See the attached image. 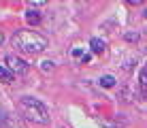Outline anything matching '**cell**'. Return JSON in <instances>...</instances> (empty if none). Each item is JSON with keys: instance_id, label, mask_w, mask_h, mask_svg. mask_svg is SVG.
<instances>
[{"instance_id": "obj_10", "label": "cell", "mask_w": 147, "mask_h": 128, "mask_svg": "<svg viewBox=\"0 0 147 128\" xmlns=\"http://www.w3.org/2000/svg\"><path fill=\"white\" fill-rule=\"evenodd\" d=\"M79 60H81V64H88L90 60H92V56H90V54H83V56H81Z\"/></svg>"}, {"instance_id": "obj_8", "label": "cell", "mask_w": 147, "mask_h": 128, "mask_svg": "<svg viewBox=\"0 0 147 128\" xmlns=\"http://www.w3.org/2000/svg\"><path fill=\"white\" fill-rule=\"evenodd\" d=\"M139 83H141V88H143V90H147V66L141 68V73H139Z\"/></svg>"}, {"instance_id": "obj_9", "label": "cell", "mask_w": 147, "mask_h": 128, "mask_svg": "<svg viewBox=\"0 0 147 128\" xmlns=\"http://www.w3.org/2000/svg\"><path fill=\"white\" fill-rule=\"evenodd\" d=\"M126 41H130V43H136V41H139V34L128 32V34H126Z\"/></svg>"}, {"instance_id": "obj_4", "label": "cell", "mask_w": 147, "mask_h": 128, "mask_svg": "<svg viewBox=\"0 0 147 128\" xmlns=\"http://www.w3.org/2000/svg\"><path fill=\"white\" fill-rule=\"evenodd\" d=\"M90 47H92L94 54H102L105 47H107V43H105V41H100V39H92V41H90Z\"/></svg>"}, {"instance_id": "obj_12", "label": "cell", "mask_w": 147, "mask_h": 128, "mask_svg": "<svg viewBox=\"0 0 147 128\" xmlns=\"http://www.w3.org/2000/svg\"><path fill=\"white\" fill-rule=\"evenodd\" d=\"M28 4H30V7H43L45 2H40V0H38V2H28Z\"/></svg>"}, {"instance_id": "obj_11", "label": "cell", "mask_w": 147, "mask_h": 128, "mask_svg": "<svg viewBox=\"0 0 147 128\" xmlns=\"http://www.w3.org/2000/svg\"><path fill=\"white\" fill-rule=\"evenodd\" d=\"M73 56H75V58H81V56H83V51H81V49H73Z\"/></svg>"}, {"instance_id": "obj_6", "label": "cell", "mask_w": 147, "mask_h": 128, "mask_svg": "<svg viewBox=\"0 0 147 128\" xmlns=\"http://www.w3.org/2000/svg\"><path fill=\"white\" fill-rule=\"evenodd\" d=\"M26 19H28V24H40V13L38 11H28L26 13Z\"/></svg>"}, {"instance_id": "obj_3", "label": "cell", "mask_w": 147, "mask_h": 128, "mask_svg": "<svg viewBox=\"0 0 147 128\" xmlns=\"http://www.w3.org/2000/svg\"><path fill=\"white\" fill-rule=\"evenodd\" d=\"M4 62H7V68L11 70L13 75H15V73H17V75H24V73L28 70V64L24 62L22 58H17V56H7V60H4Z\"/></svg>"}, {"instance_id": "obj_2", "label": "cell", "mask_w": 147, "mask_h": 128, "mask_svg": "<svg viewBox=\"0 0 147 128\" xmlns=\"http://www.w3.org/2000/svg\"><path fill=\"white\" fill-rule=\"evenodd\" d=\"M19 113L26 117V120L34 122V124H47L49 122V113L45 109V105L40 100L28 98V96L19 100Z\"/></svg>"}, {"instance_id": "obj_7", "label": "cell", "mask_w": 147, "mask_h": 128, "mask_svg": "<svg viewBox=\"0 0 147 128\" xmlns=\"http://www.w3.org/2000/svg\"><path fill=\"white\" fill-rule=\"evenodd\" d=\"M100 85H102V88H113V85H115V77L105 75L102 79H100Z\"/></svg>"}, {"instance_id": "obj_14", "label": "cell", "mask_w": 147, "mask_h": 128, "mask_svg": "<svg viewBox=\"0 0 147 128\" xmlns=\"http://www.w3.org/2000/svg\"><path fill=\"white\" fill-rule=\"evenodd\" d=\"M143 15H145V17H147V9H145V13H143Z\"/></svg>"}, {"instance_id": "obj_5", "label": "cell", "mask_w": 147, "mask_h": 128, "mask_svg": "<svg viewBox=\"0 0 147 128\" xmlns=\"http://www.w3.org/2000/svg\"><path fill=\"white\" fill-rule=\"evenodd\" d=\"M0 81H2V83H11L13 81V73L2 64H0Z\"/></svg>"}, {"instance_id": "obj_13", "label": "cell", "mask_w": 147, "mask_h": 128, "mask_svg": "<svg viewBox=\"0 0 147 128\" xmlns=\"http://www.w3.org/2000/svg\"><path fill=\"white\" fill-rule=\"evenodd\" d=\"M2 41H4V37H2V32H0V43H2Z\"/></svg>"}, {"instance_id": "obj_1", "label": "cell", "mask_w": 147, "mask_h": 128, "mask_svg": "<svg viewBox=\"0 0 147 128\" xmlns=\"http://www.w3.org/2000/svg\"><path fill=\"white\" fill-rule=\"evenodd\" d=\"M13 47H17L24 54L36 56L47 49V39L43 34H38L36 30H19L13 37Z\"/></svg>"}]
</instances>
